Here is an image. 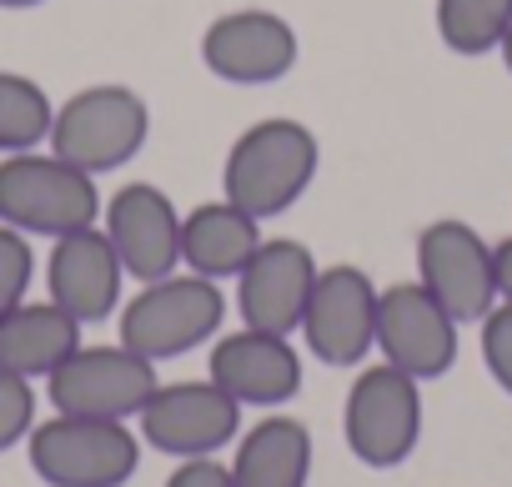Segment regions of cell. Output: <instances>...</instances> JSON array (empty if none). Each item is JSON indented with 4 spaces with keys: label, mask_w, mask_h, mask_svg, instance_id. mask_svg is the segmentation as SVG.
<instances>
[{
    "label": "cell",
    "mask_w": 512,
    "mask_h": 487,
    "mask_svg": "<svg viewBox=\"0 0 512 487\" xmlns=\"http://www.w3.org/2000/svg\"><path fill=\"white\" fill-rule=\"evenodd\" d=\"M342 437L362 467H402L422 442V382L392 362L362 367L342 402Z\"/></svg>",
    "instance_id": "8992f818"
},
{
    "label": "cell",
    "mask_w": 512,
    "mask_h": 487,
    "mask_svg": "<svg viewBox=\"0 0 512 487\" xmlns=\"http://www.w3.org/2000/svg\"><path fill=\"white\" fill-rule=\"evenodd\" d=\"M141 442L166 457H216L241 437V402L221 392L211 377L201 382H161L151 402L136 412Z\"/></svg>",
    "instance_id": "8fae6325"
},
{
    "label": "cell",
    "mask_w": 512,
    "mask_h": 487,
    "mask_svg": "<svg viewBox=\"0 0 512 487\" xmlns=\"http://www.w3.org/2000/svg\"><path fill=\"white\" fill-rule=\"evenodd\" d=\"M497 56H502V66H507V71H512V31H507V41H502V46H497Z\"/></svg>",
    "instance_id": "83f0119b"
},
{
    "label": "cell",
    "mask_w": 512,
    "mask_h": 487,
    "mask_svg": "<svg viewBox=\"0 0 512 487\" xmlns=\"http://www.w3.org/2000/svg\"><path fill=\"white\" fill-rule=\"evenodd\" d=\"M377 302L382 287L352 267L332 262L317 272L312 302L302 312V342L322 367H362L367 352H377Z\"/></svg>",
    "instance_id": "9c48e42d"
},
{
    "label": "cell",
    "mask_w": 512,
    "mask_h": 487,
    "mask_svg": "<svg viewBox=\"0 0 512 487\" xmlns=\"http://www.w3.org/2000/svg\"><path fill=\"white\" fill-rule=\"evenodd\" d=\"M206 377L241 407H287L302 392V352L282 332L231 327L211 342Z\"/></svg>",
    "instance_id": "9a60e30c"
},
{
    "label": "cell",
    "mask_w": 512,
    "mask_h": 487,
    "mask_svg": "<svg viewBox=\"0 0 512 487\" xmlns=\"http://www.w3.org/2000/svg\"><path fill=\"white\" fill-rule=\"evenodd\" d=\"M36 427V387L21 372L0 367V452H11L16 442H26Z\"/></svg>",
    "instance_id": "603a6c76"
},
{
    "label": "cell",
    "mask_w": 512,
    "mask_h": 487,
    "mask_svg": "<svg viewBox=\"0 0 512 487\" xmlns=\"http://www.w3.org/2000/svg\"><path fill=\"white\" fill-rule=\"evenodd\" d=\"M262 226L267 221H256L226 196L181 211V267L211 282H236L241 267L256 257V247L267 241Z\"/></svg>",
    "instance_id": "e0dca14e"
},
{
    "label": "cell",
    "mask_w": 512,
    "mask_h": 487,
    "mask_svg": "<svg viewBox=\"0 0 512 487\" xmlns=\"http://www.w3.org/2000/svg\"><path fill=\"white\" fill-rule=\"evenodd\" d=\"M377 352L407 377L437 382L457 367L462 322L422 282H392L382 287V302H377Z\"/></svg>",
    "instance_id": "30bf717a"
},
{
    "label": "cell",
    "mask_w": 512,
    "mask_h": 487,
    "mask_svg": "<svg viewBox=\"0 0 512 487\" xmlns=\"http://www.w3.org/2000/svg\"><path fill=\"white\" fill-rule=\"evenodd\" d=\"M312 477V432L292 412H267L236 437L231 482L236 487H307Z\"/></svg>",
    "instance_id": "ac0fdd59"
},
{
    "label": "cell",
    "mask_w": 512,
    "mask_h": 487,
    "mask_svg": "<svg viewBox=\"0 0 512 487\" xmlns=\"http://www.w3.org/2000/svg\"><path fill=\"white\" fill-rule=\"evenodd\" d=\"M477 327H482V367L512 397V302H497Z\"/></svg>",
    "instance_id": "cb8c5ba5"
},
{
    "label": "cell",
    "mask_w": 512,
    "mask_h": 487,
    "mask_svg": "<svg viewBox=\"0 0 512 487\" xmlns=\"http://www.w3.org/2000/svg\"><path fill=\"white\" fill-rule=\"evenodd\" d=\"M322 262L312 257L307 241L297 236H267L256 257L236 277V317L241 327H262V332H302V312L312 302Z\"/></svg>",
    "instance_id": "4fadbf2b"
},
{
    "label": "cell",
    "mask_w": 512,
    "mask_h": 487,
    "mask_svg": "<svg viewBox=\"0 0 512 487\" xmlns=\"http://www.w3.org/2000/svg\"><path fill=\"white\" fill-rule=\"evenodd\" d=\"M297 56H302V41L292 21L262 6L226 11L201 36V66L226 86H272L292 76Z\"/></svg>",
    "instance_id": "7c38bea8"
},
{
    "label": "cell",
    "mask_w": 512,
    "mask_h": 487,
    "mask_svg": "<svg viewBox=\"0 0 512 487\" xmlns=\"http://www.w3.org/2000/svg\"><path fill=\"white\" fill-rule=\"evenodd\" d=\"M166 487H236V482H231V462L221 457H181Z\"/></svg>",
    "instance_id": "d4e9b609"
},
{
    "label": "cell",
    "mask_w": 512,
    "mask_h": 487,
    "mask_svg": "<svg viewBox=\"0 0 512 487\" xmlns=\"http://www.w3.org/2000/svg\"><path fill=\"white\" fill-rule=\"evenodd\" d=\"M81 347V322L61 312L51 297L46 302H21L16 312L0 317V367L21 377H51L71 352Z\"/></svg>",
    "instance_id": "d6986e66"
},
{
    "label": "cell",
    "mask_w": 512,
    "mask_h": 487,
    "mask_svg": "<svg viewBox=\"0 0 512 487\" xmlns=\"http://www.w3.org/2000/svg\"><path fill=\"white\" fill-rule=\"evenodd\" d=\"M146 141H151V106L126 81L81 86L76 96L56 106V121H51V151L91 176L131 166L146 151Z\"/></svg>",
    "instance_id": "3957f363"
},
{
    "label": "cell",
    "mask_w": 512,
    "mask_h": 487,
    "mask_svg": "<svg viewBox=\"0 0 512 487\" xmlns=\"http://www.w3.org/2000/svg\"><path fill=\"white\" fill-rule=\"evenodd\" d=\"M101 231L136 282H161L181 272V206L151 186V181H126L106 196L101 206Z\"/></svg>",
    "instance_id": "5bb4252c"
},
{
    "label": "cell",
    "mask_w": 512,
    "mask_h": 487,
    "mask_svg": "<svg viewBox=\"0 0 512 487\" xmlns=\"http://www.w3.org/2000/svg\"><path fill=\"white\" fill-rule=\"evenodd\" d=\"M161 387L156 362H146L141 352H131L126 342L116 347H76L51 377H46V397L56 412L71 417H111V422H131L151 392Z\"/></svg>",
    "instance_id": "ba28073f"
},
{
    "label": "cell",
    "mask_w": 512,
    "mask_h": 487,
    "mask_svg": "<svg viewBox=\"0 0 512 487\" xmlns=\"http://www.w3.org/2000/svg\"><path fill=\"white\" fill-rule=\"evenodd\" d=\"M417 282L457 322H482L497 307V252H492V241L462 216L427 221L417 231Z\"/></svg>",
    "instance_id": "52a82bcc"
},
{
    "label": "cell",
    "mask_w": 512,
    "mask_h": 487,
    "mask_svg": "<svg viewBox=\"0 0 512 487\" xmlns=\"http://www.w3.org/2000/svg\"><path fill=\"white\" fill-rule=\"evenodd\" d=\"M51 121H56V106H51V96L36 76L0 71V156L46 146Z\"/></svg>",
    "instance_id": "ffe728a7"
},
{
    "label": "cell",
    "mask_w": 512,
    "mask_h": 487,
    "mask_svg": "<svg viewBox=\"0 0 512 487\" xmlns=\"http://www.w3.org/2000/svg\"><path fill=\"white\" fill-rule=\"evenodd\" d=\"M26 452L46 487H126L141 467V432L111 417L56 412L31 427Z\"/></svg>",
    "instance_id": "5b68a950"
},
{
    "label": "cell",
    "mask_w": 512,
    "mask_h": 487,
    "mask_svg": "<svg viewBox=\"0 0 512 487\" xmlns=\"http://www.w3.org/2000/svg\"><path fill=\"white\" fill-rule=\"evenodd\" d=\"M432 21L452 56H487L512 31V0H437Z\"/></svg>",
    "instance_id": "44dd1931"
},
{
    "label": "cell",
    "mask_w": 512,
    "mask_h": 487,
    "mask_svg": "<svg viewBox=\"0 0 512 487\" xmlns=\"http://www.w3.org/2000/svg\"><path fill=\"white\" fill-rule=\"evenodd\" d=\"M31 277H36V252L31 236L0 221V317L16 312L31 297Z\"/></svg>",
    "instance_id": "7402d4cb"
},
{
    "label": "cell",
    "mask_w": 512,
    "mask_h": 487,
    "mask_svg": "<svg viewBox=\"0 0 512 487\" xmlns=\"http://www.w3.org/2000/svg\"><path fill=\"white\" fill-rule=\"evenodd\" d=\"M101 186L91 171L71 166L56 151H16L0 156V221L26 236H66L101 221Z\"/></svg>",
    "instance_id": "7a4b0ae2"
},
{
    "label": "cell",
    "mask_w": 512,
    "mask_h": 487,
    "mask_svg": "<svg viewBox=\"0 0 512 487\" xmlns=\"http://www.w3.org/2000/svg\"><path fill=\"white\" fill-rule=\"evenodd\" d=\"M46 292L61 312H71L81 327L106 322L111 312H121V292H126V267L111 247V236L96 226L66 231L51 241V262H46Z\"/></svg>",
    "instance_id": "2e32d148"
},
{
    "label": "cell",
    "mask_w": 512,
    "mask_h": 487,
    "mask_svg": "<svg viewBox=\"0 0 512 487\" xmlns=\"http://www.w3.org/2000/svg\"><path fill=\"white\" fill-rule=\"evenodd\" d=\"M36 6H46V0H0V11H36Z\"/></svg>",
    "instance_id": "4316f807"
},
{
    "label": "cell",
    "mask_w": 512,
    "mask_h": 487,
    "mask_svg": "<svg viewBox=\"0 0 512 487\" xmlns=\"http://www.w3.org/2000/svg\"><path fill=\"white\" fill-rule=\"evenodd\" d=\"M221 322H226L221 282L196 277L186 267L161 282H141V292L121 302V342L141 352L146 362H171L216 342Z\"/></svg>",
    "instance_id": "277c9868"
},
{
    "label": "cell",
    "mask_w": 512,
    "mask_h": 487,
    "mask_svg": "<svg viewBox=\"0 0 512 487\" xmlns=\"http://www.w3.org/2000/svg\"><path fill=\"white\" fill-rule=\"evenodd\" d=\"M497 252V302H512V236L492 241Z\"/></svg>",
    "instance_id": "484cf974"
},
{
    "label": "cell",
    "mask_w": 512,
    "mask_h": 487,
    "mask_svg": "<svg viewBox=\"0 0 512 487\" xmlns=\"http://www.w3.org/2000/svg\"><path fill=\"white\" fill-rule=\"evenodd\" d=\"M317 166H322V146L312 126L292 116H267V121H251L231 141L221 166V196L251 211L256 221H272L312 191Z\"/></svg>",
    "instance_id": "6da1fadb"
}]
</instances>
